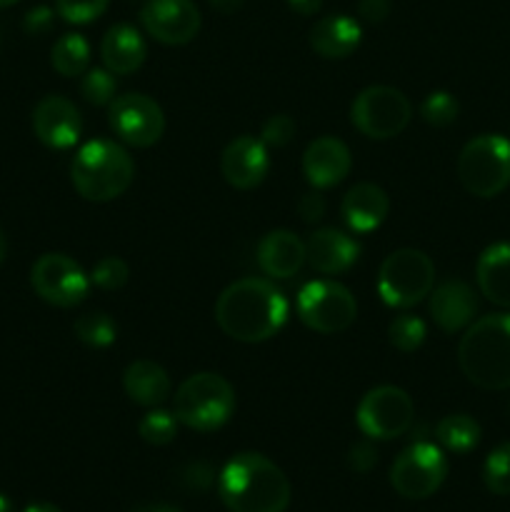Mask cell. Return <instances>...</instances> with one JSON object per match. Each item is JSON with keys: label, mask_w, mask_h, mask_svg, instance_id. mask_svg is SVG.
Instances as JSON below:
<instances>
[{"label": "cell", "mask_w": 510, "mask_h": 512, "mask_svg": "<svg viewBox=\"0 0 510 512\" xmlns=\"http://www.w3.org/2000/svg\"><path fill=\"white\" fill-rule=\"evenodd\" d=\"M258 268L273 280H288L303 270L308 263L305 258V243L293 233V230H270L260 238L258 250H255Z\"/></svg>", "instance_id": "cell-20"}, {"label": "cell", "mask_w": 510, "mask_h": 512, "mask_svg": "<svg viewBox=\"0 0 510 512\" xmlns=\"http://www.w3.org/2000/svg\"><path fill=\"white\" fill-rule=\"evenodd\" d=\"M390 8H393L390 0H358V15L365 23H383L390 15Z\"/></svg>", "instance_id": "cell-40"}, {"label": "cell", "mask_w": 510, "mask_h": 512, "mask_svg": "<svg viewBox=\"0 0 510 512\" xmlns=\"http://www.w3.org/2000/svg\"><path fill=\"white\" fill-rule=\"evenodd\" d=\"M310 48L325 60H343L360 48L363 28L345 13L325 15L310 28Z\"/></svg>", "instance_id": "cell-22"}, {"label": "cell", "mask_w": 510, "mask_h": 512, "mask_svg": "<svg viewBox=\"0 0 510 512\" xmlns=\"http://www.w3.org/2000/svg\"><path fill=\"white\" fill-rule=\"evenodd\" d=\"M73 333L88 348L103 350L118 340V323L103 310H93V313H85L75 320Z\"/></svg>", "instance_id": "cell-28"}, {"label": "cell", "mask_w": 510, "mask_h": 512, "mask_svg": "<svg viewBox=\"0 0 510 512\" xmlns=\"http://www.w3.org/2000/svg\"><path fill=\"white\" fill-rule=\"evenodd\" d=\"M458 180L470 195L490 200L510 185V140L498 133L475 135L458 155Z\"/></svg>", "instance_id": "cell-6"}, {"label": "cell", "mask_w": 510, "mask_h": 512, "mask_svg": "<svg viewBox=\"0 0 510 512\" xmlns=\"http://www.w3.org/2000/svg\"><path fill=\"white\" fill-rule=\"evenodd\" d=\"M270 170L268 148L255 135H238L225 145L220 155V173L235 190H253L265 180Z\"/></svg>", "instance_id": "cell-16"}, {"label": "cell", "mask_w": 510, "mask_h": 512, "mask_svg": "<svg viewBox=\"0 0 510 512\" xmlns=\"http://www.w3.org/2000/svg\"><path fill=\"white\" fill-rule=\"evenodd\" d=\"M390 485L405 500H428L443 488L448 478V458L443 448L428 440L408 445L400 450L390 465Z\"/></svg>", "instance_id": "cell-10"}, {"label": "cell", "mask_w": 510, "mask_h": 512, "mask_svg": "<svg viewBox=\"0 0 510 512\" xmlns=\"http://www.w3.org/2000/svg\"><path fill=\"white\" fill-rule=\"evenodd\" d=\"M415 403L398 385H378L360 398L355 423L368 440H395L413 428Z\"/></svg>", "instance_id": "cell-11"}, {"label": "cell", "mask_w": 510, "mask_h": 512, "mask_svg": "<svg viewBox=\"0 0 510 512\" xmlns=\"http://www.w3.org/2000/svg\"><path fill=\"white\" fill-rule=\"evenodd\" d=\"M243 3H245V0H208L210 8L218 10V13H223V15L238 13V10L243 8Z\"/></svg>", "instance_id": "cell-43"}, {"label": "cell", "mask_w": 510, "mask_h": 512, "mask_svg": "<svg viewBox=\"0 0 510 512\" xmlns=\"http://www.w3.org/2000/svg\"><path fill=\"white\" fill-rule=\"evenodd\" d=\"M110 0H55V10L70 25H88L108 10Z\"/></svg>", "instance_id": "cell-35"}, {"label": "cell", "mask_w": 510, "mask_h": 512, "mask_svg": "<svg viewBox=\"0 0 510 512\" xmlns=\"http://www.w3.org/2000/svg\"><path fill=\"white\" fill-rule=\"evenodd\" d=\"M288 300L270 280L240 278L215 300V323L238 343H265L283 330Z\"/></svg>", "instance_id": "cell-1"}, {"label": "cell", "mask_w": 510, "mask_h": 512, "mask_svg": "<svg viewBox=\"0 0 510 512\" xmlns=\"http://www.w3.org/2000/svg\"><path fill=\"white\" fill-rule=\"evenodd\" d=\"M475 280L488 303L510 310V243H493L480 253Z\"/></svg>", "instance_id": "cell-25"}, {"label": "cell", "mask_w": 510, "mask_h": 512, "mask_svg": "<svg viewBox=\"0 0 510 512\" xmlns=\"http://www.w3.org/2000/svg\"><path fill=\"white\" fill-rule=\"evenodd\" d=\"M180 483H183L185 490H195V493H203V490H208L210 485L218 483V478H215V470L210 468V463H203V460H198V463H188L183 470H180Z\"/></svg>", "instance_id": "cell-37"}, {"label": "cell", "mask_w": 510, "mask_h": 512, "mask_svg": "<svg viewBox=\"0 0 510 512\" xmlns=\"http://www.w3.org/2000/svg\"><path fill=\"white\" fill-rule=\"evenodd\" d=\"M375 463H378V450H375L368 440L355 443L353 448H350L348 453L350 470H355V473H370V470L375 468Z\"/></svg>", "instance_id": "cell-38"}, {"label": "cell", "mask_w": 510, "mask_h": 512, "mask_svg": "<svg viewBox=\"0 0 510 512\" xmlns=\"http://www.w3.org/2000/svg\"><path fill=\"white\" fill-rule=\"evenodd\" d=\"M108 125L120 143L150 148L165 133L163 108L150 95L125 93L108 105Z\"/></svg>", "instance_id": "cell-13"}, {"label": "cell", "mask_w": 510, "mask_h": 512, "mask_svg": "<svg viewBox=\"0 0 510 512\" xmlns=\"http://www.w3.org/2000/svg\"><path fill=\"white\" fill-rule=\"evenodd\" d=\"M298 215L305 220V223H318L325 215V198L320 195V190H310L303 198L298 200Z\"/></svg>", "instance_id": "cell-39"}, {"label": "cell", "mask_w": 510, "mask_h": 512, "mask_svg": "<svg viewBox=\"0 0 510 512\" xmlns=\"http://www.w3.org/2000/svg\"><path fill=\"white\" fill-rule=\"evenodd\" d=\"M135 163L115 140H90L70 163V180L80 198L90 203H110L133 185Z\"/></svg>", "instance_id": "cell-4"}, {"label": "cell", "mask_w": 510, "mask_h": 512, "mask_svg": "<svg viewBox=\"0 0 510 512\" xmlns=\"http://www.w3.org/2000/svg\"><path fill=\"white\" fill-rule=\"evenodd\" d=\"M53 10L45 8V5H38V8L30 10L23 20V28L28 30L30 35H43L48 33L50 25H53Z\"/></svg>", "instance_id": "cell-41"}, {"label": "cell", "mask_w": 510, "mask_h": 512, "mask_svg": "<svg viewBox=\"0 0 510 512\" xmlns=\"http://www.w3.org/2000/svg\"><path fill=\"white\" fill-rule=\"evenodd\" d=\"M123 390L140 408H160L173 393V383L155 360H133L123 373Z\"/></svg>", "instance_id": "cell-24"}, {"label": "cell", "mask_w": 510, "mask_h": 512, "mask_svg": "<svg viewBox=\"0 0 510 512\" xmlns=\"http://www.w3.org/2000/svg\"><path fill=\"white\" fill-rule=\"evenodd\" d=\"M5 255H8V240H5V233L0 230V265H3Z\"/></svg>", "instance_id": "cell-46"}, {"label": "cell", "mask_w": 510, "mask_h": 512, "mask_svg": "<svg viewBox=\"0 0 510 512\" xmlns=\"http://www.w3.org/2000/svg\"><path fill=\"white\" fill-rule=\"evenodd\" d=\"M140 25L163 45H188L200 33V10L193 0H148L140 8Z\"/></svg>", "instance_id": "cell-14"}, {"label": "cell", "mask_w": 510, "mask_h": 512, "mask_svg": "<svg viewBox=\"0 0 510 512\" xmlns=\"http://www.w3.org/2000/svg\"><path fill=\"white\" fill-rule=\"evenodd\" d=\"M425 335H428V328L413 313H400L388 323V340L400 353H415L425 343Z\"/></svg>", "instance_id": "cell-30"}, {"label": "cell", "mask_w": 510, "mask_h": 512, "mask_svg": "<svg viewBox=\"0 0 510 512\" xmlns=\"http://www.w3.org/2000/svg\"><path fill=\"white\" fill-rule=\"evenodd\" d=\"M15 3H20V0H0V8H10Z\"/></svg>", "instance_id": "cell-48"}, {"label": "cell", "mask_w": 510, "mask_h": 512, "mask_svg": "<svg viewBox=\"0 0 510 512\" xmlns=\"http://www.w3.org/2000/svg\"><path fill=\"white\" fill-rule=\"evenodd\" d=\"M133 512H183V510H178L175 505H168V503H145V505H138Z\"/></svg>", "instance_id": "cell-44"}, {"label": "cell", "mask_w": 510, "mask_h": 512, "mask_svg": "<svg viewBox=\"0 0 510 512\" xmlns=\"http://www.w3.org/2000/svg\"><path fill=\"white\" fill-rule=\"evenodd\" d=\"M235 413V390L223 375L195 373L180 383L173 398V415L195 433L220 430Z\"/></svg>", "instance_id": "cell-5"}, {"label": "cell", "mask_w": 510, "mask_h": 512, "mask_svg": "<svg viewBox=\"0 0 510 512\" xmlns=\"http://www.w3.org/2000/svg\"><path fill=\"white\" fill-rule=\"evenodd\" d=\"M50 65L63 78H80L90 65V43L80 33H65L50 50Z\"/></svg>", "instance_id": "cell-27"}, {"label": "cell", "mask_w": 510, "mask_h": 512, "mask_svg": "<svg viewBox=\"0 0 510 512\" xmlns=\"http://www.w3.org/2000/svg\"><path fill=\"white\" fill-rule=\"evenodd\" d=\"M413 118L408 95L390 85H370L355 95L350 105V123L370 140L398 138Z\"/></svg>", "instance_id": "cell-8"}, {"label": "cell", "mask_w": 510, "mask_h": 512, "mask_svg": "<svg viewBox=\"0 0 510 512\" xmlns=\"http://www.w3.org/2000/svg\"><path fill=\"white\" fill-rule=\"evenodd\" d=\"M390 213V198L380 185L358 183L343 195L340 215L350 233L368 235L385 223Z\"/></svg>", "instance_id": "cell-21"}, {"label": "cell", "mask_w": 510, "mask_h": 512, "mask_svg": "<svg viewBox=\"0 0 510 512\" xmlns=\"http://www.w3.org/2000/svg\"><path fill=\"white\" fill-rule=\"evenodd\" d=\"M435 288V265L423 250L400 248L380 263L378 295L388 308L408 310Z\"/></svg>", "instance_id": "cell-7"}, {"label": "cell", "mask_w": 510, "mask_h": 512, "mask_svg": "<svg viewBox=\"0 0 510 512\" xmlns=\"http://www.w3.org/2000/svg\"><path fill=\"white\" fill-rule=\"evenodd\" d=\"M178 418L168 410L150 408L148 413L140 418L138 423V435L148 445H155V448H163V445H170L175 438H178Z\"/></svg>", "instance_id": "cell-31"}, {"label": "cell", "mask_w": 510, "mask_h": 512, "mask_svg": "<svg viewBox=\"0 0 510 512\" xmlns=\"http://www.w3.org/2000/svg\"><path fill=\"white\" fill-rule=\"evenodd\" d=\"M35 295L55 308H75L88 298L90 275L65 253L40 255L30 270Z\"/></svg>", "instance_id": "cell-12"}, {"label": "cell", "mask_w": 510, "mask_h": 512, "mask_svg": "<svg viewBox=\"0 0 510 512\" xmlns=\"http://www.w3.org/2000/svg\"><path fill=\"white\" fill-rule=\"evenodd\" d=\"M130 278V268L123 258L118 255H105L90 270V285L100 290H108V293H115V290L125 288Z\"/></svg>", "instance_id": "cell-34"}, {"label": "cell", "mask_w": 510, "mask_h": 512, "mask_svg": "<svg viewBox=\"0 0 510 512\" xmlns=\"http://www.w3.org/2000/svg\"><path fill=\"white\" fill-rule=\"evenodd\" d=\"M485 488L500 498H510V443H500L483 463Z\"/></svg>", "instance_id": "cell-32"}, {"label": "cell", "mask_w": 510, "mask_h": 512, "mask_svg": "<svg viewBox=\"0 0 510 512\" xmlns=\"http://www.w3.org/2000/svg\"><path fill=\"white\" fill-rule=\"evenodd\" d=\"M295 130H298V125L290 115H270L263 123V130H260V140L265 143V148H285L295 138Z\"/></svg>", "instance_id": "cell-36"}, {"label": "cell", "mask_w": 510, "mask_h": 512, "mask_svg": "<svg viewBox=\"0 0 510 512\" xmlns=\"http://www.w3.org/2000/svg\"><path fill=\"white\" fill-rule=\"evenodd\" d=\"M458 365L483 390H510V313L475 318L463 330Z\"/></svg>", "instance_id": "cell-3"}, {"label": "cell", "mask_w": 510, "mask_h": 512, "mask_svg": "<svg viewBox=\"0 0 510 512\" xmlns=\"http://www.w3.org/2000/svg\"><path fill=\"white\" fill-rule=\"evenodd\" d=\"M23 512H63V510L53 503H33V505H28Z\"/></svg>", "instance_id": "cell-45"}, {"label": "cell", "mask_w": 510, "mask_h": 512, "mask_svg": "<svg viewBox=\"0 0 510 512\" xmlns=\"http://www.w3.org/2000/svg\"><path fill=\"white\" fill-rule=\"evenodd\" d=\"M0 512H13V503H10L8 495L0 493Z\"/></svg>", "instance_id": "cell-47"}, {"label": "cell", "mask_w": 510, "mask_h": 512, "mask_svg": "<svg viewBox=\"0 0 510 512\" xmlns=\"http://www.w3.org/2000/svg\"><path fill=\"white\" fill-rule=\"evenodd\" d=\"M480 423L468 413H453L445 415L438 425H435V440L443 450L455 455H465L470 450L478 448L480 443Z\"/></svg>", "instance_id": "cell-26"}, {"label": "cell", "mask_w": 510, "mask_h": 512, "mask_svg": "<svg viewBox=\"0 0 510 512\" xmlns=\"http://www.w3.org/2000/svg\"><path fill=\"white\" fill-rule=\"evenodd\" d=\"M305 258L320 275L348 273L360 258L358 240L338 228H318L305 240Z\"/></svg>", "instance_id": "cell-19"}, {"label": "cell", "mask_w": 510, "mask_h": 512, "mask_svg": "<svg viewBox=\"0 0 510 512\" xmlns=\"http://www.w3.org/2000/svg\"><path fill=\"white\" fill-rule=\"evenodd\" d=\"M353 168L350 148L340 138L323 135L310 140L303 153V175L315 190H328L343 183Z\"/></svg>", "instance_id": "cell-18"}, {"label": "cell", "mask_w": 510, "mask_h": 512, "mask_svg": "<svg viewBox=\"0 0 510 512\" xmlns=\"http://www.w3.org/2000/svg\"><path fill=\"white\" fill-rule=\"evenodd\" d=\"M295 310L300 323L320 335L345 333L358 318L355 295L338 280H313L303 285L295 300Z\"/></svg>", "instance_id": "cell-9"}, {"label": "cell", "mask_w": 510, "mask_h": 512, "mask_svg": "<svg viewBox=\"0 0 510 512\" xmlns=\"http://www.w3.org/2000/svg\"><path fill=\"white\" fill-rule=\"evenodd\" d=\"M478 295L463 280H445L435 285L428 295V310L433 323L443 333H463L478 315Z\"/></svg>", "instance_id": "cell-17"}, {"label": "cell", "mask_w": 510, "mask_h": 512, "mask_svg": "<svg viewBox=\"0 0 510 512\" xmlns=\"http://www.w3.org/2000/svg\"><path fill=\"white\" fill-rule=\"evenodd\" d=\"M145 58H148V45L133 25H113L100 40V60H103V68H108L113 75L135 73L143 68Z\"/></svg>", "instance_id": "cell-23"}, {"label": "cell", "mask_w": 510, "mask_h": 512, "mask_svg": "<svg viewBox=\"0 0 510 512\" xmlns=\"http://www.w3.org/2000/svg\"><path fill=\"white\" fill-rule=\"evenodd\" d=\"M118 80L108 68H88L80 75V95L95 108H108L118 98Z\"/></svg>", "instance_id": "cell-29"}, {"label": "cell", "mask_w": 510, "mask_h": 512, "mask_svg": "<svg viewBox=\"0 0 510 512\" xmlns=\"http://www.w3.org/2000/svg\"><path fill=\"white\" fill-rule=\"evenodd\" d=\"M33 133L45 148L68 150L83 135V118L65 95H45L33 110Z\"/></svg>", "instance_id": "cell-15"}, {"label": "cell", "mask_w": 510, "mask_h": 512, "mask_svg": "<svg viewBox=\"0 0 510 512\" xmlns=\"http://www.w3.org/2000/svg\"><path fill=\"white\" fill-rule=\"evenodd\" d=\"M215 485L230 512H285L293 498L288 475L260 453L233 455Z\"/></svg>", "instance_id": "cell-2"}, {"label": "cell", "mask_w": 510, "mask_h": 512, "mask_svg": "<svg viewBox=\"0 0 510 512\" xmlns=\"http://www.w3.org/2000/svg\"><path fill=\"white\" fill-rule=\"evenodd\" d=\"M290 5V10H295L298 15H315L323 8V0H285Z\"/></svg>", "instance_id": "cell-42"}, {"label": "cell", "mask_w": 510, "mask_h": 512, "mask_svg": "<svg viewBox=\"0 0 510 512\" xmlns=\"http://www.w3.org/2000/svg\"><path fill=\"white\" fill-rule=\"evenodd\" d=\"M460 113V103L455 100L453 93L448 90H433L428 98L420 103V118L425 120L433 128H448L458 120Z\"/></svg>", "instance_id": "cell-33"}]
</instances>
